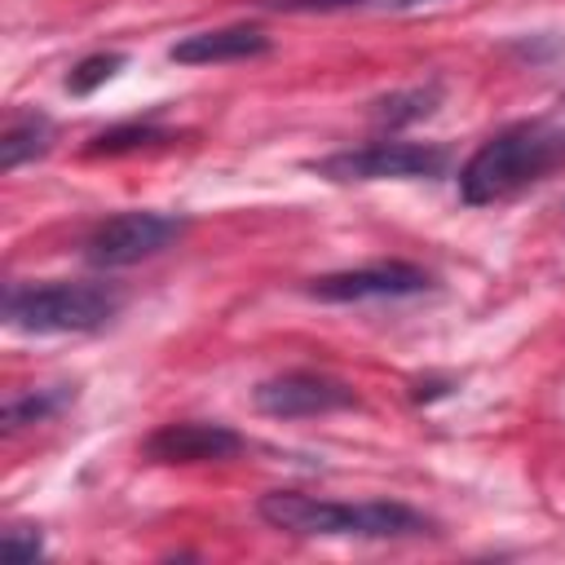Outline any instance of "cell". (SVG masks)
Listing matches in <instances>:
<instances>
[{"instance_id": "6da1fadb", "label": "cell", "mask_w": 565, "mask_h": 565, "mask_svg": "<svg viewBox=\"0 0 565 565\" xmlns=\"http://www.w3.org/2000/svg\"><path fill=\"white\" fill-rule=\"evenodd\" d=\"M260 521L282 530V534H300V539H371V543H388V539H419L433 534V521L424 512H415L411 503L397 499H313L300 490H269L256 503Z\"/></svg>"}, {"instance_id": "7a4b0ae2", "label": "cell", "mask_w": 565, "mask_h": 565, "mask_svg": "<svg viewBox=\"0 0 565 565\" xmlns=\"http://www.w3.org/2000/svg\"><path fill=\"white\" fill-rule=\"evenodd\" d=\"M565 168V128L547 119H516L490 132L459 168V199L468 207L503 203Z\"/></svg>"}, {"instance_id": "3957f363", "label": "cell", "mask_w": 565, "mask_h": 565, "mask_svg": "<svg viewBox=\"0 0 565 565\" xmlns=\"http://www.w3.org/2000/svg\"><path fill=\"white\" fill-rule=\"evenodd\" d=\"M124 296L106 282H9L4 322L26 335H88L119 313Z\"/></svg>"}, {"instance_id": "277c9868", "label": "cell", "mask_w": 565, "mask_h": 565, "mask_svg": "<svg viewBox=\"0 0 565 565\" xmlns=\"http://www.w3.org/2000/svg\"><path fill=\"white\" fill-rule=\"evenodd\" d=\"M450 163L446 146L437 141H366V146H349V150H331L322 159H309V172H318L322 181L349 185V181H433L441 177Z\"/></svg>"}, {"instance_id": "5b68a950", "label": "cell", "mask_w": 565, "mask_h": 565, "mask_svg": "<svg viewBox=\"0 0 565 565\" xmlns=\"http://www.w3.org/2000/svg\"><path fill=\"white\" fill-rule=\"evenodd\" d=\"M185 234V221L172 212H150V207H128L106 221H97L84 238V260L93 269H128L141 265L159 252H168Z\"/></svg>"}, {"instance_id": "8992f818", "label": "cell", "mask_w": 565, "mask_h": 565, "mask_svg": "<svg viewBox=\"0 0 565 565\" xmlns=\"http://www.w3.org/2000/svg\"><path fill=\"white\" fill-rule=\"evenodd\" d=\"M252 406L269 419H309V415L353 411L358 393H353V384H344L327 371H282L252 388Z\"/></svg>"}, {"instance_id": "52a82bcc", "label": "cell", "mask_w": 565, "mask_h": 565, "mask_svg": "<svg viewBox=\"0 0 565 565\" xmlns=\"http://www.w3.org/2000/svg\"><path fill=\"white\" fill-rule=\"evenodd\" d=\"M433 287V274L411 265V260H375L340 274L309 278V296L322 305H358V300H402V296H424Z\"/></svg>"}, {"instance_id": "ba28073f", "label": "cell", "mask_w": 565, "mask_h": 565, "mask_svg": "<svg viewBox=\"0 0 565 565\" xmlns=\"http://www.w3.org/2000/svg\"><path fill=\"white\" fill-rule=\"evenodd\" d=\"M243 450V433L216 419H172L141 441L146 463H221Z\"/></svg>"}, {"instance_id": "9c48e42d", "label": "cell", "mask_w": 565, "mask_h": 565, "mask_svg": "<svg viewBox=\"0 0 565 565\" xmlns=\"http://www.w3.org/2000/svg\"><path fill=\"white\" fill-rule=\"evenodd\" d=\"M265 53H269V35L252 22L190 31L168 49V57L181 66H221V62H247V57H265Z\"/></svg>"}, {"instance_id": "30bf717a", "label": "cell", "mask_w": 565, "mask_h": 565, "mask_svg": "<svg viewBox=\"0 0 565 565\" xmlns=\"http://www.w3.org/2000/svg\"><path fill=\"white\" fill-rule=\"evenodd\" d=\"M49 146H53V119L35 106H18V110H9L4 132H0V168L13 172L22 163L40 159Z\"/></svg>"}, {"instance_id": "8fae6325", "label": "cell", "mask_w": 565, "mask_h": 565, "mask_svg": "<svg viewBox=\"0 0 565 565\" xmlns=\"http://www.w3.org/2000/svg\"><path fill=\"white\" fill-rule=\"evenodd\" d=\"M71 402H75V384H49V388L9 393V397H4V433L31 428V424H49V419H57Z\"/></svg>"}, {"instance_id": "7c38bea8", "label": "cell", "mask_w": 565, "mask_h": 565, "mask_svg": "<svg viewBox=\"0 0 565 565\" xmlns=\"http://www.w3.org/2000/svg\"><path fill=\"white\" fill-rule=\"evenodd\" d=\"M437 106H441V84L433 79V84H415V88H397L388 97H375L371 119L384 124V128H406V124L428 119Z\"/></svg>"}, {"instance_id": "4fadbf2b", "label": "cell", "mask_w": 565, "mask_h": 565, "mask_svg": "<svg viewBox=\"0 0 565 565\" xmlns=\"http://www.w3.org/2000/svg\"><path fill=\"white\" fill-rule=\"evenodd\" d=\"M177 132L172 128H159V124H115V128H106V132H97L84 150L88 154H132V150H150V146H163V141H172Z\"/></svg>"}, {"instance_id": "5bb4252c", "label": "cell", "mask_w": 565, "mask_h": 565, "mask_svg": "<svg viewBox=\"0 0 565 565\" xmlns=\"http://www.w3.org/2000/svg\"><path fill=\"white\" fill-rule=\"evenodd\" d=\"M124 66H128V53H119V49H110V53H106V49H102V53L79 57V62L66 71V79H62V84H66V93H71V97H88V93H97L106 79H115Z\"/></svg>"}, {"instance_id": "9a60e30c", "label": "cell", "mask_w": 565, "mask_h": 565, "mask_svg": "<svg viewBox=\"0 0 565 565\" xmlns=\"http://www.w3.org/2000/svg\"><path fill=\"white\" fill-rule=\"evenodd\" d=\"M0 547H4V556H9V561H35V556L44 552V539H40V530L13 525V530H4Z\"/></svg>"}, {"instance_id": "2e32d148", "label": "cell", "mask_w": 565, "mask_h": 565, "mask_svg": "<svg viewBox=\"0 0 565 565\" xmlns=\"http://www.w3.org/2000/svg\"><path fill=\"white\" fill-rule=\"evenodd\" d=\"M366 0H260V9H274V13H340Z\"/></svg>"}, {"instance_id": "e0dca14e", "label": "cell", "mask_w": 565, "mask_h": 565, "mask_svg": "<svg viewBox=\"0 0 565 565\" xmlns=\"http://www.w3.org/2000/svg\"><path fill=\"white\" fill-rule=\"evenodd\" d=\"M393 9H415V4H428V0H388Z\"/></svg>"}, {"instance_id": "ac0fdd59", "label": "cell", "mask_w": 565, "mask_h": 565, "mask_svg": "<svg viewBox=\"0 0 565 565\" xmlns=\"http://www.w3.org/2000/svg\"><path fill=\"white\" fill-rule=\"evenodd\" d=\"M561 102H565V93H561Z\"/></svg>"}]
</instances>
